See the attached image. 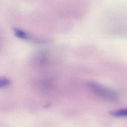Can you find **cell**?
<instances>
[{
	"label": "cell",
	"instance_id": "1",
	"mask_svg": "<svg viewBox=\"0 0 127 127\" xmlns=\"http://www.w3.org/2000/svg\"><path fill=\"white\" fill-rule=\"evenodd\" d=\"M86 85L95 94L108 101H116L118 99L117 93L112 89L94 81H88Z\"/></svg>",
	"mask_w": 127,
	"mask_h": 127
},
{
	"label": "cell",
	"instance_id": "2",
	"mask_svg": "<svg viewBox=\"0 0 127 127\" xmlns=\"http://www.w3.org/2000/svg\"><path fill=\"white\" fill-rule=\"evenodd\" d=\"M110 114L113 116L117 117H127V109H121L110 112Z\"/></svg>",
	"mask_w": 127,
	"mask_h": 127
},
{
	"label": "cell",
	"instance_id": "3",
	"mask_svg": "<svg viewBox=\"0 0 127 127\" xmlns=\"http://www.w3.org/2000/svg\"><path fill=\"white\" fill-rule=\"evenodd\" d=\"M10 81L6 77H1L0 80V87L1 88L6 87L10 84Z\"/></svg>",
	"mask_w": 127,
	"mask_h": 127
}]
</instances>
